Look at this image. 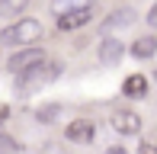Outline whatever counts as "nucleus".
Masks as SVG:
<instances>
[{
    "label": "nucleus",
    "instance_id": "13",
    "mask_svg": "<svg viewBox=\"0 0 157 154\" xmlns=\"http://www.w3.org/2000/svg\"><path fill=\"white\" fill-rule=\"evenodd\" d=\"M138 154H157V135H141Z\"/></svg>",
    "mask_w": 157,
    "mask_h": 154
},
{
    "label": "nucleus",
    "instance_id": "10",
    "mask_svg": "<svg viewBox=\"0 0 157 154\" xmlns=\"http://www.w3.org/2000/svg\"><path fill=\"white\" fill-rule=\"evenodd\" d=\"M122 93L125 96H144L147 93V77L144 74H128L122 83Z\"/></svg>",
    "mask_w": 157,
    "mask_h": 154
},
{
    "label": "nucleus",
    "instance_id": "15",
    "mask_svg": "<svg viewBox=\"0 0 157 154\" xmlns=\"http://www.w3.org/2000/svg\"><path fill=\"white\" fill-rule=\"evenodd\" d=\"M58 113H61V106H42L39 109V119H42V122H52Z\"/></svg>",
    "mask_w": 157,
    "mask_h": 154
},
{
    "label": "nucleus",
    "instance_id": "12",
    "mask_svg": "<svg viewBox=\"0 0 157 154\" xmlns=\"http://www.w3.org/2000/svg\"><path fill=\"white\" fill-rule=\"evenodd\" d=\"M29 6V0H0V16H19Z\"/></svg>",
    "mask_w": 157,
    "mask_h": 154
},
{
    "label": "nucleus",
    "instance_id": "3",
    "mask_svg": "<svg viewBox=\"0 0 157 154\" xmlns=\"http://www.w3.org/2000/svg\"><path fill=\"white\" fill-rule=\"evenodd\" d=\"M45 61V52L42 48H35V45H29V48H23V52H16L10 61H6V67H10L13 74H26V71H32L35 64H42Z\"/></svg>",
    "mask_w": 157,
    "mask_h": 154
},
{
    "label": "nucleus",
    "instance_id": "8",
    "mask_svg": "<svg viewBox=\"0 0 157 154\" xmlns=\"http://www.w3.org/2000/svg\"><path fill=\"white\" fill-rule=\"evenodd\" d=\"M128 52H132L135 58H141V61H144V58H151V55L157 52V36H141V39H135Z\"/></svg>",
    "mask_w": 157,
    "mask_h": 154
},
{
    "label": "nucleus",
    "instance_id": "18",
    "mask_svg": "<svg viewBox=\"0 0 157 154\" xmlns=\"http://www.w3.org/2000/svg\"><path fill=\"white\" fill-rule=\"evenodd\" d=\"M106 154H128V151H125V148H109Z\"/></svg>",
    "mask_w": 157,
    "mask_h": 154
},
{
    "label": "nucleus",
    "instance_id": "14",
    "mask_svg": "<svg viewBox=\"0 0 157 154\" xmlns=\"http://www.w3.org/2000/svg\"><path fill=\"white\" fill-rule=\"evenodd\" d=\"M0 154H19V144L10 135H0Z\"/></svg>",
    "mask_w": 157,
    "mask_h": 154
},
{
    "label": "nucleus",
    "instance_id": "16",
    "mask_svg": "<svg viewBox=\"0 0 157 154\" xmlns=\"http://www.w3.org/2000/svg\"><path fill=\"white\" fill-rule=\"evenodd\" d=\"M147 23L157 29V0H154V6H151V13H147Z\"/></svg>",
    "mask_w": 157,
    "mask_h": 154
},
{
    "label": "nucleus",
    "instance_id": "19",
    "mask_svg": "<svg viewBox=\"0 0 157 154\" xmlns=\"http://www.w3.org/2000/svg\"><path fill=\"white\" fill-rule=\"evenodd\" d=\"M154 80H157V71H154Z\"/></svg>",
    "mask_w": 157,
    "mask_h": 154
},
{
    "label": "nucleus",
    "instance_id": "9",
    "mask_svg": "<svg viewBox=\"0 0 157 154\" xmlns=\"http://www.w3.org/2000/svg\"><path fill=\"white\" fill-rule=\"evenodd\" d=\"M132 19H135V10L122 6V10L109 13V16L103 19V29H122V26H132Z\"/></svg>",
    "mask_w": 157,
    "mask_h": 154
},
{
    "label": "nucleus",
    "instance_id": "4",
    "mask_svg": "<svg viewBox=\"0 0 157 154\" xmlns=\"http://www.w3.org/2000/svg\"><path fill=\"white\" fill-rule=\"evenodd\" d=\"M64 138L74 144H90L96 138V125L90 122V119H74V122L64 129Z\"/></svg>",
    "mask_w": 157,
    "mask_h": 154
},
{
    "label": "nucleus",
    "instance_id": "6",
    "mask_svg": "<svg viewBox=\"0 0 157 154\" xmlns=\"http://www.w3.org/2000/svg\"><path fill=\"white\" fill-rule=\"evenodd\" d=\"M90 16H93V6H90V10H77V13H64V16H58V29L61 32L80 29V26L90 23Z\"/></svg>",
    "mask_w": 157,
    "mask_h": 154
},
{
    "label": "nucleus",
    "instance_id": "1",
    "mask_svg": "<svg viewBox=\"0 0 157 154\" xmlns=\"http://www.w3.org/2000/svg\"><path fill=\"white\" fill-rule=\"evenodd\" d=\"M42 32H45V29H42L39 19H16L13 26H6V29H3V36H0V39H3L6 45H26V48H29L32 42L42 39Z\"/></svg>",
    "mask_w": 157,
    "mask_h": 154
},
{
    "label": "nucleus",
    "instance_id": "7",
    "mask_svg": "<svg viewBox=\"0 0 157 154\" xmlns=\"http://www.w3.org/2000/svg\"><path fill=\"white\" fill-rule=\"evenodd\" d=\"M125 55V45L119 39H103V45H99V61L103 64H116V61H122Z\"/></svg>",
    "mask_w": 157,
    "mask_h": 154
},
{
    "label": "nucleus",
    "instance_id": "17",
    "mask_svg": "<svg viewBox=\"0 0 157 154\" xmlns=\"http://www.w3.org/2000/svg\"><path fill=\"white\" fill-rule=\"evenodd\" d=\"M6 116H10V109H6V106H3V103H0V122H3V119H6Z\"/></svg>",
    "mask_w": 157,
    "mask_h": 154
},
{
    "label": "nucleus",
    "instance_id": "11",
    "mask_svg": "<svg viewBox=\"0 0 157 154\" xmlns=\"http://www.w3.org/2000/svg\"><path fill=\"white\" fill-rule=\"evenodd\" d=\"M93 0H55L52 3V13L55 16H64V13H77V10H90Z\"/></svg>",
    "mask_w": 157,
    "mask_h": 154
},
{
    "label": "nucleus",
    "instance_id": "2",
    "mask_svg": "<svg viewBox=\"0 0 157 154\" xmlns=\"http://www.w3.org/2000/svg\"><path fill=\"white\" fill-rule=\"evenodd\" d=\"M58 74H61V64H58V61H42V64H35L32 71H26L23 77H19L16 87H19V90H35V87L52 83Z\"/></svg>",
    "mask_w": 157,
    "mask_h": 154
},
{
    "label": "nucleus",
    "instance_id": "5",
    "mask_svg": "<svg viewBox=\"0 0 157 154\" xmlns=\"http://www.w3.org/2000/svg\"><path fill=\"white\" fill-rule=\"evenodd\" d=\"M112 129L119 135H138L141 132V119L132 109H112Z\"/></svg>",
    "mask_w": 157,
    "mask_h": 154
}]
</instances>
